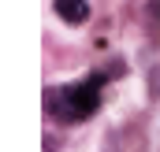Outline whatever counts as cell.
<instances>
[{
	"label": "cell",
	"mask_w": 160,
	"mask_h": 152,
	"mask_svg": "<svg viewBox=\"0 0 160 152\" xmlns=\"http://www.w3.org/2000/svg\"><path fill=\"white\" fill-rule=\"evenodd\" d=\"M104 71L101 74H93L89 82H78V85H67V89H48L45 93V108L56 115V119H63V122H75V119H86V115H93L101 108V82H104Z\"/></svg>",
	"instance_id": "cell-1"
},
{
	"label": "cell",
	"mask_w": 160,
	"mask_h": 152,
	"mask_svg": "<svg viewBox=\"0 0 160 152\" xmlns=\"http://www.w3.org/2000/svg\"><path fill=\"white\" fill-rule=\"evenodd\" d=\"M145 22H149V30L160 37V0H149L145 4Z\"/></svg>",
	"instance_id": "cell-3"
},
{
	"label": "cell",
	"mask_w": 160,
	"mask_h": 152,
	"mask_svg": "<svg viewBox=\"0 0 160 152\" xmlns=\"http://www.w3.org/2000/svg\"><path fill=\"white\" fill-rule=\"evenodd\" d=\"M52 7H56V15L63 19V22H71V26H78L89 19V4L86 0H52Z\"/></svg>",
	"instance_id": "cell-2"
}]
</instances>
